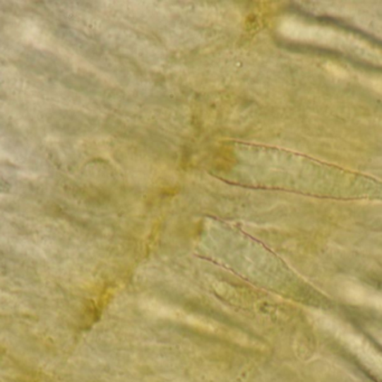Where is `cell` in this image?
<instances>
[{
    "label": "cell",
    "mask_w": 382,
    "mask_h": 382,
    "mask_svg": "<svg viewBox=\"0 0 382 382\" xmlns=\"http://www.w3.org/2000/svg\"><path fill=\"white\" fill-rule=\"evenodd\" d=\"M141 307L149 314L155 315L157 318H168V320H178L184 323L189 324L190 326L201 328L205 331L216 332L217 325L211 320L206 318H199L196 315L188 314L185 311L180 310L178 307L172 306L157 299H145L142 301Z\"/></svg>",
    "instance_id": "1"
},
{
    "label": "cell",
    "mask_w": 382,
    "mask_h": 382,
    "mask_svg": "<svg viewBox=\"0 0 382 382\" xmlns=\"http://www.w3.org/2000/svg\"><path fill=\"white\" fill-rule=\"evenodd\" d=\"M351 299L358 301V303H364L366 305H371L374 308L382 311V295L378 294L368 293L360 288H353L349 291Z\"/></svg>",
    "instance_id": "2"
}]
</instances>
